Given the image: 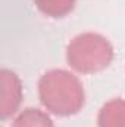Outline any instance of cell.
I'll list each match as a JSON object with an SVG mask.
<instances>
[{"label":"cell","instance_id":"obj_2","mask_svg":"<svg viewBox=\"0 0 125 127\" xmlns=\"http://www.w3.org/2000/svg\"><path fill=\"white\" fill-rule=\"evenodd\" d=\"M113 61L112 43L99 32H81L66 46V62L80 74H96Z\"/></svg>","mask_w":125,"mask_h":127},{"label":"cell","instance_id":"obj_4","mask_svg":"<svg viewBox=\"0 0 125 127\" xmlns=\"http://www.w3.org/2000/svg\"><path fill=\"white\" fill-rule=\"evenodd\" d=\"M97 127H125L124 97H115L103 103L97 114Z\"/></svg>","mask_w":125,"mask_h":127},{"label":"cell","instance_id":"obj_1","mask_svg":"<svg viewBox=\"0 0 125 127\" xmlns=\"http://www.w3.org/2000/svg\"><path fill=\"white\" fill-rule=\"evenodd\" d=\"M37 90L41 105L58 117L75 115L85 103V90L81 80L66 69L46 71L38 80Z\"/></svg>","mask_w":125,"mask_h":127},{"label":"cell","instance_id":"obj_6","mask_svg":"<svg viewBox=\"0 0 125 127\" xmlns=\"http://www.w3.org/2000/svg\"><path fill=\"white\" fill-rule=\"evenodd\" d=\"M32 1L41 13L55 19L65 18L66 15H69L77 3V0H32Z\"/></svg>","mask_w":125,"mask_h":127},{"label":"cell","instance_id":"obj_3","mask_svg":"<svg viewBox=\"0 0 125 127\" xmlns=\"http://www.w3.org/2000/svg\"><path fill=\"white\" fill-rule=\"evenodd\" d=\"M0 118L15 115L22 102V83L16 72L3 68L0 71Z\"/></svg>","mask_w":125,"mask_h":127},{"label":"cell","instance_id":"obj_5","mask_svg":"<svg viewBox=\"0 0 125 127\" xmlns=\"http://www.w3.org/2000/svg\"><path fill=\"white\" fill-rule=\"evenodd\" d=\"M12 127H55V124L47 112L38 108H25L15 117Z\"/></svg>","mask_w":125,"mask_h":127}]
</instances>
